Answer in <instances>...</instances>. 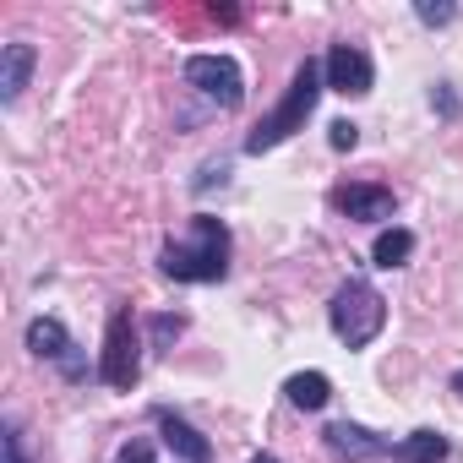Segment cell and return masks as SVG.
Returning a JSON list of instances; mask_svg holds the SVG:
<instances>
[{
  "instance_id": "6da1fadb",
  "label": "cell",
  "mask_w": 463,
  "mask_h": 463,
  "mask_svg": "<svg viewBox=\"0 0 463 463\" xmlns=\"http://www.w3.org/2000/svg\"><path fill=\"white\" fill-rule=\"evenodd\" d=\"M229 251H235V241H229L223 218L196 213L191 218V241H169L158 251V268L175 284H223L229 279Z\"/></svg>"
},
{
  "instance_id": "7a4b0ae2",
  "label": "cell",
  "mask_w": 463,
  "mask_h": 463,
  "mask_svg": "<svg viewBox=\"0 0 463 463\" xmlns=\"http://www.w3.org/2000/svg\"><path fill=\"white\" fill-rule=\"evenodd\" d=\"M327 93V71H322V61H300V71L289 77V88H284V99H279V109L273 115H262L257 120V131L246 137V153L251 158H262V153H273L279 142H289L295 131H306V120H311V109H317V99Z\"/></svg>"
},
{
  "instance_id": "3957f363",
  "label": "cell",
  "mask_w": 463,
  "mask_h": 463,
  "mask_svg": "<svg viewBox=\"0 0 463 463\" xmlns=\"http://www.w3.org/2000/svg\"><path fill=\"white\" fill-rule=\"evenodd\" d=\"M327 322H333L344 349H365L387 327V300H382V289L371 279H349V284H338V295L327 306Z\"/></svg>"
},
{
  "instance_id": "277c9868",
  "label": "cell",
  "mask_w": 463,
  "mask_h": 463,
  "mask_svg": "<svg viewBox=\"0 0 463 463\" xmlns=\"http://www.w3.org/2000/svg\"><path fill=\"white\" fill-rule=\"evenodd\" d=\"M142 376V333H137V317L131 306H115L109 311V327H104V354H99V382L115 387V392H131Z\"/></svg>"
},
{
  "instance_id": "5b68a950",
  "label": "cell",
  "mask_w": 463,
  "mask_h": 463,
  "mask_svg": "<svg viewBox=\"0 0 463 463\" xmlns=\"http://www.w3.org/2000/svg\"><path fill=\"white\" fill-rule=\"evenodd\" d=\"M185 82L202 99H213L218 109H241V99H246V77H241V66L229 55H191L185 61Z\"/></svg>"
},
{
  "instance_id": "8992f818",
  "label": "cell",
  "mask_w": 463,
  "mask_h": 463,
  "mask_svg": "<svg viewBox=\"0 0 463 463\" xmlns=\"http://www.w3.org/2000/svg\"><path fill=\"white\" fill-rule=\"evenodd\" d=\"M28 349L39 360H55L66 382H88V360H82V349H77V338L66 333L61 317H33L28 322Z\"/></svg>"
},
{
  "instance_id": "52a82bcc",
  "label": "cell",
  "mask_w": 463,
  "mask_h": 463,
  "mask_svg": "<svg viewBox=\"0 0 463 463\" xmlns=\"http://www.w3.org/2000/svg\"><path fill=\"white\" fill-rule=\"evenodd\" d=\"M322 71H327V88L344 93V99H365V93L376 88V66H371V55H365L360 44H349V39L327 50Z\"/></svg>"
},
{
  "instance_id": "ba28073f",
  "label": "cell",
  "mask_w": 463,
  "mask_h": 463,
  "mask_svg": "<svg viewBox=\"0 0 463 463\" xmlns=\"http://www.w3.org/2000/svg\"><path fill=\"white\" fill-rule=\"evenodd\" d=\"M333 207L344 213V218H354V223H382V218H392V191L387 185H371V180H354V185H338L333 191Z\"/></svg>"
},
{
  "instance_id": "9c48e42d",
  "label": "cell",
  "mask_w": 463,
  "mask_h": 463,
  "mask_svg": "<svg viewBox=\"0 0 463 463\" xmlns=\"http://www.w3.org/2000/svg\"><path fill=\"white\" fill-rule=\"evenodd\" d=\"M322 441H327L333 458H349V463H365V458L392 452L387 436H376V430H365V425H354V420H333V425L322 430Z\"/></svg>"
},
{
  "instance_id": "30bf717a",
  "label": "cell",
  "mask_w": 463,
  "mask_h": 463,
  "mask_svg": "<svg viewBox=\"0 0 463 463\" xmlns=\"http://www.w3.org/2000/svg\"><path fill=\"white\" fill-rule=\"evenodd\" d=\"M153 420H158V430H164V447H169L180 463H213V441H207L191 420H180L175 409H153Z\"/></svg>"
},
{
  "instance_id": "8fae6325",
  "label": "cell",
  "mask_w": 463,
  "mask_h": 463,
  "mask_svg": "<svg viewBox=\"0 0 463 463\" xmlns=\"http://www.w3.org/2000/svg\"><path fill=\"white\" fill-rule=\"evenodd\" d=\"M33 44L28 39H12V44H0V104H17L28 77H33Z\"/></svg>"
},
{
  "instance_id": "7c38bea8",
  "label": "cell",
  "mask_w": 463,
  "mask_h": 463,
  "mask_svg": "<svg viewBox=\"0 0 463 463\" xmlns=\"http://www.w3.org/2000/svg\"><path fill=\"white\" fill-rule=\"evenodd\" d=\"M284 398L295 403V409H327V398H333V382L322 376V371H300V376H289L284 382Z\"/></svg>"
},
{
  "instance_id": "4fadbf2b",
  "label": "cell",
  "mask_w": 463,
  "mask_h": 463,
  "mask_svg": "<svg viewBox=\"0 0 463 463\" xmlns=\"http://www.w3.org/2000/svg\"><path fill=\"white\" fill-rule=\"evenodd\" d=\"M392 458L398 463H441L447 458V436L441 430H414V436H403L392 447Z\"/></svg>"
},
{
  "instance_id": "5bb4252c",
  "label": "cell",
  "mask_w": 463,
  "mask_h": 463,
  "mask_svg": "<svg viewBox=\"0 0 463 463\" xmlns=\"http://www.w3.org/2000/svg\"><path fill=\"white\" fill-rule=\"evenodd\" d=\"M371 257H376V268H403L414 257V235H409V229H382Z\"/></svg>"
},
{
  "instance_id": "9a60e30c",
  "label": "cell",
  "mask_w": 463,
  "mask_h": 463,
  "mask_svg": "<svg viewBox=\"0 0 463 463\" xmlns=\"http://www.w3.org/2000/svg\"><path fill=\"white\" fill-rule=\"evenodd\" d=\"M147 333H153V349H169V344L185 333V317H169V311H164V317L147 322Z\"/></svg>"
},
{
  "instance_id": "2e32d148",
  "label": "cell",
  "mask_w": 463,
  "mask_h": 463,
  "mask_svg": "<svg viewBox=\"0 0 463 463\" xmlns=\"http://www.w3.org/2000/svg\"><path fill=\"white\" fill-rule=\"evenodd\" d=\"M414 17H420L425 28H441V23H452V17H458V6H452V0H420Z\"/></svg>"
},
{
  "instance_id": "e0dca14e",
  "label": "cell",
  "mask_w": 463,
  "mask_h": 463,
  "mask_svg": "<svg viewBox=\"0 0 463 463\" xmlns=\"http://www.w3.org/2000/svg\"><path fill=\"white\" fill-rule=\"evenodd\" d=\"M0 463H28V452H23V430H17V425L0 430Z\"/></svg>"
},
{
  "instance_id": "ac0fdd59",
  "label": "cell",
  "mask_w": 463,
  "mask_h": 463,
  "mask_svg": "<svg viewBox=\"0 0 463 463\" xmlns=\"http://www.w3.org/2000/svg\"><path fill=\"white\" fill-rule=\"evenodd\" d=\"M327 142H333L338 153H349V147L360 142V126H354V120H333V126H327Z\"/></svg>"
},
{
  "instance_id": "d6986e66",
  "label": "cell",
  "mask_w": 463,
  "mask_h": 463,
  "mask_svg": "<svg viewBox=\"0 0 463 463\" xmlns=\"http://www.w3.org/2000/svg\"><path fill=\"white\" fill-rule=\"evenodd\" d=\"M120 463H153V447L147 441H126L120 447Z\"/></svg>"
},
{
  "instance_id": "ffe728a7",
  "label": "cell",
  "mask_w": 463,
  "mask_h": 463,
  "mask_svg": "<svg viewBox=\"0 0 463 463\" xmlns=\"http://www.w3.org/2000/svg\"><path fill=\"white\" fill-rule=\"evenodd\" d=\"M430 104H436V109H441V115H447V120H452V115H458V99H452V93H447V88H436V93H430Z\"/></svg>"
},
{
  "instance_id": "44dd1931",
  "label": "cell",
  "mask_w": 463,
  "mask_h": 463,
  "mask_svg": "<svg viewBox=\"0 0 463 463\" xmlns=\"http://www.w3.org/2000/svg\"><path fill=\"white\" fill-rule=\"evenodd\" d=\"M447 387H452V392L463 398V371H452V382H447Z\"/></svg>"
},
{
  "instance_id": "7402d4cb",
  "label": "cell",
  "mask_w": 463,
  "mask_h": 463,
  "mask_svg": "<svg viewBox=\"0 0 463 463\" xmlns=\"http://www.w3.org/2000/svg\"><path fill=\"white\" fill-rule=\"evenodd\" d=\"M251 463H279V458H273V452H257V458H251Z\"/></svg>"
}]
</instances>
